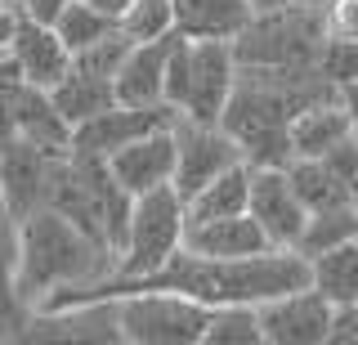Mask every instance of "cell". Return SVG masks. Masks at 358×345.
Masks as SVG:
<instances>
[{
    "mask_svg": "<svg viewBox=\"0 0 358 345\" xmlns=\"http://www.w3.org/2000/svg\"><path fill=\"white\" fill-rule=\"evenodd\" d=\"M246 184H251V166H246V162L220 171L215 180H206L193 197H184V225H193V220H220V216H238V211H246Z\"/></svg>",
    "mask_w": 358,
    "mask_h": 345,
    "instance_id": "20",
    "label": "cell"
},
{
    "mask_svg": "<svg viewBox=\"0 0 358 345\" xmlns=\"http://www.w3.org/2000/svg\"><path fill=\"white\" fill-rule=\"evenodd\" d=\"M117 27L130 41H157L166 31H175V5L171 0H130L117 14Z\"/></svg>",
    "mask_w": 358,
    "mask_h": 345,
    "instance_id": "26",
    "label": "cell"
},
{
    "mask_svg": "<svg viewBox=\"0 0 358 345\" xmlns=\"http://www.w3.org/2000/svg\"><path fill=\"white\" fill-rule=\"evenodd\" d=\"M171 135H175V175L171 188L184 197H193L206 180H215L220 171L242 162V148L233 143V135L220 126V121H193V117H179L171 121Z\"/></svg>",
    "mask_w": 358,
    "mask_h": 345,
    "instance_id": "6",
    "label": "cell"
},
{
    "mask_svg": "<svg viewBox=\"0 0 358 345\" xmlns=\"http://www.w3.org/2000/svg\"><path fill=\"white\" fill-rule=\"evenodd\" d=\"M282 171H287V184L296 188V197H300V206H305V211H322V206L350 202L345 180L322 157H291Z\"/></svg>",
    "mask_w": 358,
    "mask_h": 345,
    "instance_id": "21",
    "label": "cell"
},
{
    "mask_svg": "<svg viewBox=\"0 0 358 345\" xmlns=\"http://www.w3.org/2000/svg\"><path fill=\"white\" fill-rule=\"evenodd\" d=\"M175 31L188 41H233L251 18V0H171Z\"/></svg>",
    "mask_w": 358,
    "mask_h": 345,
    "instance_id": "16",
    "label": "cell"
},
{
    "mask_svg": "<svg viewBox=\"0 0 358 345\" xmlns=\"http://www.w3.org/2000/svg\"><path fill=\"white\" fill-rule=\"evenodd\" d=\"M322 345H358V300L331 305V323H327V341Z\"/></svg>",
    "mask_w": 358,
    "mask_h": 345,
    "instance_id": "30",
    "label": "cell"
},
{
    "mask_svg": "<svg viewBox=\"0 0 358 345\" xmlns=\"http://www.w3.org/2000/svg\"><path fill=\"white\" fill-rule=\"evenodd\" d=\"M246 211L268 238V247H296L300 229H305L309 211L300 206L296 188L287 184L282 166H251V184H246Z\"/></svg>",
    "mask_w": 358,
    "mask_h": 345,
    "instance_id": "9",
    "label": "cell"
},
{
    "mask_svg": "<svg viewBox=\"0 0 358 345\" xmlns=\"http://www.w3.org/2000/svg\"><path fill=\"white\" fill-rule=\"evenodd\" d=\"M108 171L117 175V184L126 188L130 197L171 184V175H175V135H171V126L148 130V135L130 139L126 148H117L108 157Z\"/></svg>",
    "mask_w": 358,
    "mask_h": 345,
    "instance_id": "12",
    "label": "cell"
},
{
    "mask_svg": "<svg viewBox=\"0 0 358 345\" xmlns=\"http://www.w3.org/2000/svg\"><path fill=\"white\" fill-rule=\"evenodd\" d=\"M354 135V121L341 108V99H327V104H309L291 117L287 139H291V157H322L331 153L341 139Z\"/></svg>",
    "mask_w": 358,
    "mask_h": 345,
    "instance_id": "15",
    "label": "cell"
},
{
    "mask_svg": "<svg viewBox=\"0 0 358 345\" xmlns=\"http://www.w3.org/2000/svg\"><path fill=\"white\" fill-rule=\"evenodd\" d=\"M117 305V332L130 345H201L210 305L179 292H126Z\"/></svg>",
    "mask_w": 358,
    "mask_h": 345,
    "instance_id": "4",
    "label": "cell"
},
{
    "mask_svg": "<svg viewBox=\"0 0 358 345\" xmlns=\"http://www.w3.org/2000/svg\"><path fill=\"white\" fill-rule=\"evenodd\" d=\"M85 5H94V9H103V14H112V18H117L121 9L130 5V0H85Z\"/></svg>",
    "mask_w": 358,
    "mask_h": 345,
    "instance_id": "35",
    "label": "cell"
},
{
    "mask_svg": "<svg viewBox=\"0 0 358 345\" xmlns=\"http://www.w3.org/2000/svg\"><path fill=\"white\" fill-rule=\"evenodd\" d=\"M184 251H197V255H255V251H268V238L260 233V225L251 220V211H238V216H220V220H193L184 225Z\"/></svg>",
    "mask_w": 358,
    "mask_h": 345,
    "instance_id": "14",
    "label": "cell"
},
{
    "mask_svg": "<svg viewBox=\"0 0 358 345\" xmlns=\"http://www.w3.org/2000/svg\"><path fill=\"white\" fill-rule=\"evenodd\" d=\"M63 5H67V0H14V9L22 18H31V23H50V27H54V18L63 14Z\"/></svg>",
    "mask_w": 358,
    "mask_h": 345,
    "instance_id": "31",
    "label": "cell"
},
{
    "mask_svg": "<svg viewBox=\"0 0 358 345\" xmlns=\"http://www.w3.org/2000/svg\"><path fill=\"white\" fill-rule=\"evenodd\" d=\"M63 153L67 148H41V143H27L18 135L0 143V206H5L14 220H22L36 206H45L54 162H59Z\"/></svg>",
    "mask_w": 358,
    "mask_h": 345,
    "instance_id": "7",
    "label": "cell"
},
{
    "mask_svg": "<svg viewBox=\"0 0 358 345\" xmlns=\"http://www.w3.org/2000/svg\"><path fill=\"white\" fill-rule=\"evenodd\" d=\"M318 45H322L318 5L251 9L246 27L229 41L238 68H296V63H313Z\"/></svg>",
    "mask_w": 358,
    "mask_h": 345,
    "instance_id": "3",
    "label": "cell"
},
{
    "mask_svg": "<svg viewBox=\"0 0 358 345\" xmlns=\"http://www.w3.org/2000/svg\"><path fill=\"white\" fill-rule=\"evenodd\" d=\"M201 345H264L255 305H242V300H233V305H210Z\"/></svg>",
    "mask_w": 358,
    "mask_h": 345,
    "instance_id": "24",
    "label": "cell"
},
{
    "mask_svg": "<svg viewBox=\"0 0 358 345\" xmlns=\"http://www.w3.org/2000/svg\"><path fill=\"white\" fill-rule=\"evenodd\" d=\"M175 121V108L171 104H112L103 113L85 117L81 126H72V148L81 153H99V157H112L117 148H126L130 139L148 135V130H166Z\"/></svg>",
    "mask_w": 358,
    "mask_h": 345,
    "instance_id": "10",
    "label": "cell"
},
{
    "mask_svg": "<svg viewBox=\"0 0 358 345\" xmlns=\"http://www.w3.org/2000/svg\"><path fill=\"white\" fill-rule=\"evenodd\" d=\"M22 72H18V63L9 59H0V143L5 139H14V113H18V94H22Z\"/></svg>",
    "mask_w": 358,
    "mask_h": 345,
    "instance_id": "28",
    "label": "cell"
},
{
    "mask_svg": "<svg viewBox=\"0 0 358 345\" xmlns=\"http://www.w3.org/2000/svg\"><path fill=\"white\" fill-rule=\"evenodd\" d=\"M5 54L18 63L22 81L41 85V90H54V85L63 81V72L72 68V50L59 41V31L50 23H31V18H22V14L14 18V36H9Z\"/></svg>",
    "mask_w": 358,
    "mask_h": 345,
    "instance_id": "11",
    "label": "cell"
},
{
    "mask_svg": "<svg viewBox=\"0 0 358 345\" xmlns=\"http://www.w3.org/2000/svg\"><path fill=\"white\" fill-rule=\"evenodd\" d=\"M0 5H9V0H0Z\"/></svg>",
    "mask_w": 358,
    "mask_h": 345,
    "instance_id": "38",
    "label": "cell"
},
{
    "mask_svg": "<svg viewBox=\"0 0 358 345\" xmlns=\"http://www.w3.org/2000/svg\"><path fill=\"white\" fill-rule=\"evenodd\" d=\"M354 238H358V211L350 202H341V206L309 211L305 229H300V238H296V247H291V251H300L305 260H313V255L341 247V242H354Z\"/></svg>",
    "mask_w": 358,
    "mask_h": 345,
    "instance_id": "22",
    "label": "cell"
},
{
    "mask_svg": "<svg viewBox=\"0 0 358 345\" xmlns=\"http://www.w3.org/2000/svg\"><path fill=\"white\" fill-rule=\"evenodd\" d=\"M184 242V202L171 184L148 188L130 202V225H126V242L117 251V269L121 278L134 274H152L171 251H179Z\"/></svg>",
    "mask_w": 358,
    "mask_h": 345,
    "instance_id": "5",
    "label": "cell"
},
{
    "mask_svg": "<svg viewBox=\"0 0 358 345\" xmlns=\"http://www.w3.org/2000/svg\"><path fill=\"white\" fill-rule=\"evenodd\" d=\"M238 59H233L229 41H188L179 36L166 59V104L179 117L193 121H220L224 99L233 90Z\"/></svg>",
    "mask_w": 358,
    "mask_h": 345,
    "instance_id": "2",
    "label": "cell"
},
{
    "mask_svg": "<svg viewBox=\"0 0 358 345\" xmlns=\"http://www.w3.org/2000/svg\"><path fill=\"white\" fill-rule=\"evenodd\" d=\"M313 68L341 90L345 81L358 76V41H341V36H327V31H322V45L313 54Z\"/></svg>",
    "mask_w": 358,
    "mask_h": 345,
    "instance_id": "27",
    "label": "cell"
},
{
    "mask_svg": "<svg viewBox=\"0 0 358 345\" xmlns=\"http://www.w3.org/2000/svg\"><path fill=\"white\" fill-rule=\"evenodd\" d=\"M350 206H354V211H358V171H354V175H350Z\"/></svg>",
    "mask_w": 358,
    "mask_h": 345,
    "instance_id": "36",
    "label": "cell"
},
{
    "mask_svg": "<svg viewBox=\"0 0 358 345\" xmlns=\"http://www.w3.org/2000/svg\"><path fill=\"white\" fill-rule=\"evenodd\" d=\"M341 108L350 113L354 130H358V76H354V81H345V85H341Z\"/></svg>",
    "mask_w": 358,
    "mask_h": 345,
    "instance_id": "32",
    "label": "cell"
},
{
    "mask_svg": "<svg viewBox=\"0 0 358 345\" xmlns=\"http://www.w3.org/2000/svg\"><path fill=\"white\" fill-rule=\"evenodd\" d=\"M282 5H322V0H251V9H282Z\"/></svg>",
    "mask_w": 358,
    "mask_h": 345,
    "instance_id": "34",
    "label": "cell"
},
{
    "mask_svg": "<svg viewBox=\"0 0 358 345\" xmlns=\"http://www.w3.org/2000/svg\"><path fill=\"white\" fill-rule=\"evenodd\" d=\"M322 31L341 41H358V0H322Z\"/></svg>",
    "mask_w": 358,
    "mask_h": 345,
    "instance_id": "29",
    "label": "cell"
},
{
    "mask_svg": "<svg viewBox=\"0 0 358 345\" xmlns=\"http://www.w3.org/2000/svg\"><path fill=\"white\" fill-rule=\"evenodd\" d=\"M264 345H322L331 323V300L318 287H296L255 305Z\"/></svg>",
    "mask_w": 358,
    "mask_h": 345,
    "instance_id": "8",
    "label": "cell"
},
{
    "mask_svg": "<svg viewBox=\"0 0 358 345\" xmlns=\"http://www.w3.org/2000/svg\"><path fill=\"white\" fill-rule=\"evenodd\" d=\"M27 314L18 296V220L0 206V341H18Z\"/></svg>",
    "mask_w": 358,
    "mask_h": 345,
    "instance_id": "19",
    "label": "cell"
},
{
    "mask_svg": "<svg viewBox=\"0 0 358 345\" xmlns=\"http://www.w3.org/2000/svg\"><path fill=\"white\" fill-rule=\"evenodd\" d=\"M309 287H318L331 305L341 300H358V238L341 242V247L322 251L309 260Z\"/></svg>",
    "mask_w": 358,
    "mask_h": 345,
    "instance_id": "23",
    "label": "cell"
},
{
    "mask_svg": "<svg viewBox=\"0 0 358 345\" xmlns=\"http://www.w3.org/2000/svg\"><path fill=\"white\" fill-rule=\"evenodd\" d=\"M112 269H117V251L81 233L54 206H36L18 220V296L27 309H36L59 287L99 283Z\"/></svg>",
    "mask_w": 358,
    "mask_h": 345,
    "instance_id": "1",
    "label": "cell"
},
{
    "mask_svg": "<svg viewBox=\"0 0 358 345\" xmlns=\"http://www.w3.org/2000/svg\"><path fill=\"white\" fill-rule=\"evenodd\" d=\"M14 5H0V50L9 45V36H14Z\"/></svg>",
    "mask_w": 358,
    "mask_h": 345,
    "instance_id": "33",
    "label": "cell"
},
{
    "mask_svg": "<svg viewBox=\"0 0 358 345\" xmlns=\"http://www.w3.org/2000/svg\"><path fill=\"white\" fill-rule=\"evenodd\" d=\"M54 99V108L63 113L67 126H81L85 117H94V113H103V108L117 104V94H112V76H99V72H85V68H67L63 72V81L50 90Z\"/></svg>",
    "mask_w": 358,
    "mask_h": 345,
    "instance_id": "18",
    "label": "cell"
},
{
    "mask_svg": "<svg viewBox=\"0 0 358 345\" xmlns=\"http://www.w3.org/2000/svg\"><path fill=\"white\" fill-rule=\"evenodd\" d=\"M9 5H14V0H9Z\"/></svg>",
    "mask_w": 358,
    "mask_h": 345,
    "instance_id": "39",
    "label": "cell"
},
{
    "mask_svg": "<svg viewBox=\"0 0 358 345\" xmlns=\"http://www.w3.org/2000/svg\"><path fill=\"white\" fill-rule=\"evenodd\" d=\"M54 31H59V41L67 50H85V45H94L99 36H108V31H117V18L103 14V9H94V5H85V0H67L63 5V14L54 18Z\"/></svg>",
    "mask_w": 358,
    "mask_h": 345,
    "instance_id": "25",
    "label": "cell"
},
{
    "mask_svg": "<svg viewBox=\"0 0 358 345\" xmlns=\"http://www.w3.org/2000/svg\"><path fill=\"white\" fill-rule=\"evenodd\" d=\"M179 41V31H166L157 41H134L121 59V68L112 72V94L117 104H166V59H171V45Z\"/></svg>",
    "mask_w": 358,
    "mask_h": 345,
    "instance_id": "13",
    "label": "cell"
},
{
    "mask_svg": "<svg viewBox=\"0 0 358 345\" xmlns=\"http://www.w3.org/2000/svg\"><path fill=\"white\" fill-rule=\"evenodd\" d=\"M0 59H5V50H0Z\"/></svg>",
    "mask_w": 358,
    "mask_h": 345,
    "instance_id": "37",
    "label": "cell"
},
{
    "mask_svg": "<svg viewBox=\"0 0 358 345\" xmlns=\"http://www.w3.org/2000/svg\"><path fill=\"white\" fill-rule=\"evenodd\" d=\"M14 135L27 143H41V148H72V126L63 121L50 90H41V85H22L18 113H14Z\"/></svg>",
    "mask_w": 358,
    "mask_h": 345,
    "instance_id": "17",
    "label": "cell"
}]
</instances>
